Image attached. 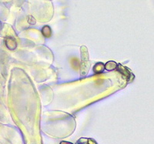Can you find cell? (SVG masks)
<instances>
[{
    "mask_svg": "<svg viewBox=\"0 0 154 144\" xmlns=\"http://www.w3.org/2000/svg\"><path fill=\"white\" fill-rule=\"evenodd\" d=\"M81 53V62H80V77H85L87 75L90 68V63H89V52L87 48L85 45H82L80 48Z\"/></svg>",
    "mask_w": 154,
    "mask_h": 144,
    "instance_id": "cell-1",
    "label": "cell"
},
{
    "mask_svg": "<svg viewBox=\"0 0 154 144\" xmlns=\"http://www.w3.org/2000/svg\"><path fill=\"white\" fill-rule=\"evenodd\" d=\"M116 69H118V71H119V72H120L128 81H129L133 80L134 76H133V75L132 74V72L130 71V69H128L127 68H126V67H124L123 65H122V64H118Z\"/></svg>",
    "mask_w": 154,
    "mask_h": 144,
    "instance_id": "cell-2",
    "label": "cell"
},
{
    "mask_svg": "<svg viewBox=\"0 0 154 144\" xmlns=\"http://www.w3.org/2000/svg\"><path fill=\"white\" fill-rule=\"evenodd\" d=\"M5 46L9 50H15L17 47V42L13 37L8 36L5 38Z\"/></svg>",
    "mask_w": 154,
    "mask_h": 144,
    "instance_id": "cell-3",
    "label": "cell"
},
{
    "mask_svg": "<svg viewBox=\"0 0 154 144\" xmlns=\"http://www.w3.org/2000/svg\"><path fill=\"white\" fill-rule=\"evenodd\" d=\"M105 70V64L103 62H97L93 67V71L95 74H102Z\"/></svg>",
    "mask_w": 154,
    "mask_h": 144,
    "instance_id": "cell-4",
    "label": "cell"
},
{
    "mask_svg": "<svg viewBox=\"0 0 154 144\" xmlns=\"http://www.w3.org/2000/svg\"><path fill=\"white\" fill-rule=\"evenodd\" d=\"M118 64L114 61H109L105 64V70L108 71H112L117 68Z\"/></svg>",
    "mask_w": 154,
    "mask_h": 144,
    "instance_id": "cell-5",
    "label": "cell"
},
{
    "mask_svg": "<svg viewBox=\"0 0 154 144\" xmlns=\"http://www.w3.org/2000/svg\"><path fill=\"white\" fill-rule=\"evenodd\" d=\"M42 34L45 38H50L52 36V29L49 25H45L42 28Z\"/></svg>",
    "mask_w": 154,
    "mask_h": 144,
    "instance_id": "cell-6",
    "label": "cell"
},
{
    "mask_svg": "<svg viewBox=\"0 0 154 144\" xmlns=\"http://www.w3.org/2000/svg\"><path fill=\"white\" fill-rule=\"evenodd\" d=\"M27 21H28V23L30 25H35L36 23V21H35V19H34L33 16H29L27 17Z\"/></svg>",
    "mask_w": 154,
    "mask_h": 144,
    "instance_id": "cell-7",
    "label": "cell"
},
{
    "mask_svg": "<svg viewBox=\"0 0 154 144\" xmlns=\"http://www.w3.org/2000/svg\"><path fill=\"white\" fill-rule=\"evenodd\" d=\"M71 64H72V67H73L75 69H76L78 67H79V61H78V59H76V58H74V59H72V61H71Z\"/></svg>",
    "mask_w": 154,
    "mask_h": 144,
    "instance_id": "cell-8",
    "label": "cell"
},
{
    "mask_svg": "<svg viewBox=\"0 0 154 144\" xmlns=\"http://www.w3.org/2000/svg\"><path fill=\"white\" fill-rule=\"evenodd\" d=\"M60 144H73L70 142H67V141H62Z\"/></svg>",
    "mask_w": 154,
    "mask_h": 144,
    "instance_id": "cell-9",
    "label": "cell"
}]
</instances>
